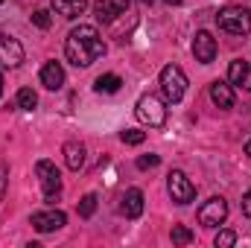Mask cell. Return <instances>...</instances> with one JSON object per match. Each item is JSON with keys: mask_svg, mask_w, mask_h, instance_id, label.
I'll use <instances>...</instances> for the list:
<instances>
[{"mask_svg": "<svg viewBox=\"0 0 251 248\" xmlns=\"http://www.w3.org/2000/svg\"><path fill=\"white\" fill-rule=\"evenodd\" d=\"M243 213H246V216L251 219V190L246 193V196H243Z\"/></svg>", "mask_w": 251, "mask_h": 248, "instance_id": "4316f807", "label": "cell"}, {"mask_svg": "<svg viewBox=\"0 0 251 248\" xmlns=\"http://www.w3.org/2000/svg\"><path fill=\"white\" fill-rule=\"evenodd\" d=\"M94 210H97V196H94V193L82 196V201H79V216H82V219H91Z\"/></svg>", "mask_w": 251, "mask_h": 248, "instance_id": "ffe728a7", "label": "cell"}, {"mask_svg": "<svg viewBox=\"0 0 251 248\" xmlns=\"http://www.w3.org/2000/svg\"><path fill=\"white\" fill-rule=\"evenodd\" d=\"M246 155H249V158H251V140H249V143H246Z\"/></svg>", "mask_w": 251, "mask_h": 248, "instance_id": "f1b7e54d", "label": "cell"}, {"mask_svg": "<svg viewBox=\"0 0 251 248\" xmlns=\"http://www.w3.org/2000/svg\"><path fill=\"white\" fill-rule=\"evenodd\" d=\"M170 237H173L176 246H190V243H193V231L184 228V225H173V234H170Z\"/></svg>", "mask_w": 251, "mask_h": 248, "instance_id": "44dd1931", "label": "cell"}, {"mask_svg": "<svg viewBox=\"0 0 251 248\" xmlns=\"http://www.w3.org/2000/svg\"><path fill=\"white\" fill-rule=\"evenodd\" d=\"M213 243H216V248H231L237 243V234H234V231H219Z\"/></svg>", "mask_w": 251, "mask_h": 248, "instance_id": "cb8c5ba5", "label": "cell"}, {"mask_svg": "<svg viewBox=\"0 0 251 248\" xmlns=\"http://www.w3.org/2000/svg\"><path fill=\"white\" fill-rule=\"evenodd\" d=\"M137 3H143V6H149V3H155V0H137Z\"/></svg>", "mask_w": 251, "mask_h": 248, "instance_id": "f546056e", "label": "cell"}, {"mask_svg": "<svg viewBox=\"0 0 251 248\" xmlns=\"http://www.w3.org/2000/svg\"><path fill=\"white\" fill-rule=\"evenodd\" d=\"M0 97H3V76H0Z\"/></svg>", "mask_w": 251, "mask_h": 248, "instance_id": "4dcf8cb0", "label": "cell"}, {"mask_svg": "<svg viewBox=\"0 0 251 248\" xmlns=\"http://www.w3.org/2000/svg\"><path fill=\"white\" fill-rule=\"evenodd\" d=\"M120 85H123V79H120L117 73H102V76L94 82V88H97L100 94H117Z\"/></svg>", "mask_w": 251, "mask_h": 248, "instance_id": "ac0fdd59", "label": "cell"}, {"mask_svg": "<svg viewBox=\"0 0 251 248\" xmlns=\"http://www.w3.org/2000/svg\"><path fill=\"white\" fill-rule=\"evenodd\" d=\"M6 187H9V167H0V201L6 196Z\"/></svg>", "mask_w": 251, "mask_h": 248, "instance_id": "484cf974", "label": "cell"}, {"mask_svg": "<svg viewBox=\"0 0 251 248\" xmlns=\"http://www.w3.org/2000/svg\"><path fill=\"white\" fill-rule=\"evenodd\" d=\"M32 24H35L38 29H50L53 18H50V12H47V9H38V12H32Z\"/></svg>", "mask_w": 251, "mask_h": 248, "instance_id": "603a6c76", "label": "cell"}, {"mask_svg": "<svg viewBox=\"0 0 251 248\" xmlns=\"http://www.w3.org/2000/svg\"><path fill=\"white\" fill-rule=\"evenodd\" d=\"M85 9H88V0H53V12H59L62 18H79V15H85Z\"/></svg>", "mask_w": 251, "mask_h": 248, "instance_id": "e0dca14e", "label": "cell"}, {"mask_svg": "<svg viewBox=\"0 0 251 248\" xmlns=\"http://www.w3.org/2000/svg\"><path fill=\"white\" fill-rule=\"evenodd\" d=\"M216 24H219V29H225L231 35H249L251 32V9H246V6H225L216 15Z\"/></svg>", "mask_w": 251, "mask_h": 248, "instance_id": "3957f363", "label": "cell"}, {"mask_svg": "<svg viewBox=\"0 0 251 248\" xmlns=\"http://www.w3.org/2000/svg\"><path fill=\"white\" fill-rule=\"evenodd\" d=\"M123 213H126V219H137V216L143 213V193H140L137 187L126 190V196H123Z\"/></svg>", "mask_w": 251, "mask_h": 248, "instance_id": "2e32d148", "label": "cell"}, {"mask_svg": "<svg viewBox=\"0 0 251 248\" xmlns=\"http://www.w3.org/2000/svg\"><path fill=\"white\" fill-rule=\"evenodd\" d=\"M120 140H123L126 146H140V143L146 140V131H140V128H126L123 134H120Z\"/></svg>", "mask_w": 251, "mask_h": 248, "instance_id": "7402d4cb", "label": "cell"}, {"mask_svg": "<svg viewBox=\"0 0 251 248\" xmlns=\"http://www.w3.org/2000/svg\"><path fill=\"white\" fill-rule=\"evenodd\" d=\"M64 155V164H67V170H73V173H79L82 167H85V146L79 143V140H67L62 149Z\"/></svg>", "mask_w": 251, "mask_h": 248, "instance_id": "5bb4252c", "label": "cell"}, {"mask_svg": "<svg viewBox=\"0 0 251 248\" xmlns=\"http://www.w3.org/2000/svg\"><path fill=\"white\" fill-rule=\"evenodd\" d=\"M24 62V47H21V41L18 38H12V35H6V32H0V67H21Z\"/></svg>", "mask_w": 251, "mask_h": 248, "instance_id": "ba28073f", "label": "cell"}, {"mask_svg": "<svg viewBox=\"0 0 251 248\" xmlns=\"http://www.w3.org/2000/svg\"><path fill=\"white\" fill-rule=\"evenodd\" d=\"M134 114H137L140 123L152 125V128H161V125L167 123V108H164V102H161L155 94H143V97L137 99Z\"/></svg>", "mask_w": 251, "mask_h": 248, "instance_id": "277c9868", "label": "cell"}, {"mask_svg": "<svg viewBox=\"0 0 251 248\" xmlns=\"http://www.w3.org/2000/svg\"><path fill=\"white\" fill-rule=\"evenodd\" d=\"M35 105H38V94H35L32 88H21V91H18V108L32 111Z\"/></svg>", "mask_w": 251, "mask_h": 248, "instance_id": "d6986e66", "label": "cell"}, {"mask_svg": "<svg viewBox=\"0 0 251 248\" xmlns=\"http://www.w3.org/2000/svg\"><path fill=\"white\" fill-rule=\"evenodd\" d=\"M123 15H128V0H97V18L102 24H114Z\"/></svg>", "mask_w": 251, "mask_h": 248, "instance_id": "8fae6325", "label": "cell"}, {"mask_svg": "<svg viewBox=\"0 0 251 248\" xmlns=\"http://www.w3.org/2000/svg\"><path fill=\"white\" fill-rule=\"evenodd\" d=\"M210 99H213V105L216 108H234V102H237V97H234V88H231V82H213L210 85Z\"/></svg>", "mask_w": 251, "mask_h": 248, "instance_id": "4fadbf2b", "label": "cell"}, {"mask_svg": "<svg viewBox=\"0 0 251 248\" xmlns=\"http://www.w3.org/2000/svg\"><path fill=\"white\" fill-rule=\"evenodd\" d=\"M193 56H196V62H201V64H210L216 59V38L207 29L196 32V38H193Z\"/></svg>", "mask_w": 251, "mask_h": 248, "instance_id": "9c48e42d", "label": "cell"}, {"mask_svg": "<svg viewBox=\"0 0 251 248\" xmlns=\"http://www.w3.org/2000/svg\"><path fill=\"white\" fill-rule=\"evenodd\" d=\"M35 175H38L41 190H44V201H59V196H62V173H59V167L53 161H38Z\"/></svg>", "mask_w": 251, "mask_h": 248, "instance_id": "5b68a950", "label": "cell"}, {"mask_svg": "<svg viewBox=\"0 0 251 248\" xmlns=\"http://www.w3.org/2000/svg\"><path fill=\"white\" fill-rule=\"evenodd\" d=\"M64 222H67V216H64L62 210H41V213H35V216H32V228H35L38 234L59 231Z\"/></svg>", "mask_w": 251, "mask_h": 248, "instance_id": "30bf717a", "label": "cell"}, {"mask_svg": "<svg viewBox=\"0 0 251 248\" xmlns=\"http://www.w3.org/2000/svg\"><path fill=\"white\" fill-rule=\"evenodd\" d=\"M0 3H3V0H0Z\"/></svg>", "mask_w": 251, "mask_h": 248, "instance_id": "1f68e13d", "label": "cell"}, {"mask_svg": "<svg viewBox=\"0 0 251 248\" xmlns=\"http://www.w3.org/2000/svg\"><path fill=\"white\" fill-rule=\"evenodd\" d=\"M228 82L243 88V91H251V64L243 62V59H234L228 67Z\"/></svg>", "mask_w": 251, "mask_h": 248, "instance_id": "7c38bea8", "label": "cell"}, {"mask_svg": "<svg viewBox=\"0 0 251 248\" xmlns=\"http://www.w3.org/2000/svg\"><path fill=\"white\" fill-rule=\"evenodd\" d=\"M41 85L47 88V91H59L64 85V70L59 62H47L41 67Z\"/></svg>", "mask_w": 251, "mask_h": 248, "instance_id": "9a60e30c", "label": "cell"}, {"mask_svg": "<svg viewBox=\"0 0 251 248\" xmlns=\"http://www.w3.org/2000/svg\"><path fill=\"white\" fill-rule=\"evenodd\" d=\"M102 53H105V44H102V35L97 32V26L79 24L76 29H70V35L64 41V56H67L70 64L88 67V64L97 62Z\"/></svg>", "mask_w": 251, "mask_h": 248, "instance_id": "6da1fadb", "label": "cell"}, {"mask_svg": "<svg viewBox=\"0 0 251 248\" xmlns=\"http://www.w3.org/2000/svg\"><path fill=\"white\" fill-rule=\"evenodd\" d=\"M161 91H164V99L170 105H176V102L184 99V94H187V76H184V70L178 64H167L161 70Z\"/></svg>", "mask_w": 251, "mask_h": 248, "instance_id": "7a4b0ae2", "label": "cell"}, {"mask_svg": "<svg viewBox=\"0 0 251 248\" xmlns=\"http://www.w3.org/2000/svg\"><path fill=\"white\" fill-rule=\"evenodd\" d=\"M164 3H167V6H178L181 0H164Z\"/></svg>", "mask_w": 251, "mask_h": 248, "instance_id": "83f0119b", "label": "cell"}, {"mask_svg": "<svg viewBox=\"0 0 251 248\" xmlns=\"http://www.w3.org/2000/svg\"><path fill=\"white\" fill-rule=\"evenodd\" d=\"M225 219H228V201L222 196H213L199 207V225H204V228H216Z\"/></svg>", "mask_w": 251, "mask_h": 248, "instance_id": "8992f818", "label": "cell"}, {"mask_svg": "<svg viewBox=\"0 0 251 248\" xmlns=\"http://www.w3.org/2000/svg\"><path fill=\"white\" fill-rule=\"evenodd\" d=\"M158 164H161L158 155H140V158H137V170H155Z\"/></svg>", "mask_w": 251, "mask_h": 248, "instance_id": "d4e9b609", "label": "cell"}, {"mask_svg": "<svg viewBox=\"0 0 251 248\" xmlns=\"http://www.w3.org/2000/svg\"><path fill=\"white\" fill-rule=\"evenodd\" d=\"M167 190H170V196H173L176 204H190L196 198V187H193V181H190L181 170H173L167 175Z\"/></svg>", "mask_w": 251, "mask_h": 248, "instance_id": "52a82bcc", "label": "cell"}]
</instances>
